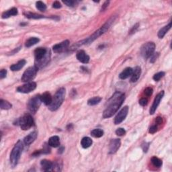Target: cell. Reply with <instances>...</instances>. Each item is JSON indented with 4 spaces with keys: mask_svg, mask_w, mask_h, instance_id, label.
Here are the masks:
<instances>
[{
    "mask_svg": "<svg viewBox=\"0 0 172 172\" xmlns=\"http://www.w3.org/2000/svg\"><path fill=\"white\" fill-rule=\"evenodd\" d=\"M77 59L82 63H88L90 61V56H89L84 50H80L76 54Z\"/></svg>",
    "mask_w": 172,
    "mask_h": 172,
    "instance_id": "obj_15",
    "label": "cell"
},
{
    "mask_svg": "<svg viewBox=\"0 0 172 172\" xmlns=\"http://www.w3.org/2000/svg\"><path fill=\"white\" fill-rule=\"evenodd\" d=\"M24 149V145L22 141L19 140V141L16 142V144L14 145L12 152L10 153V164L12 168H14L18 163L19 160H20V156L22 150Z\"/></svg>",
    "mask_w": 172,
    "mask_h": 172,
    "instance_id": "obj_4",
    "label": "cell"
},
{
    "mask_svg": "<svg viewBox=\"0 0 172 172\" xmlns=\"http://www.w3.org/2000/svg\"><path fill=\"white\" fill-rule=\"evenodd\" d=\"M162 122H163L162 118L160 117V116H158V117L156 118V119H155V123H156V125H161V124L162 123Z\"/></svg>",
    "mask_w": 172,
    "mask_h": 172,
    "instance_id": "obj_43",
    "label": "cell"
},
{
    "mask_svg": "<svg viewBox=\"0 0 172 172\" xmlns=\"http://www.w3.org/2000/svg\"><path fill=\"white\" fill-rule=\"evenodd\" d=\"M153 92V88L150 87H147L146 89H145L144 93L145 94V96H147V97H149V96H150L152 95Z\"/></svg>",
    "mask_w": 172,
    "mask_h": 172,
    "instance_id": "obj_35",
    "label": "cell"
},
{
    "mask_svg": "<svg viewBox=\"0 0 172 172\" xmlns=\"http://www.w3.org/2000/svg\"><path fill=\"white\" fill-rule=\"evenodd\" d=\"M53 7L54 8H56V9H59V8L61 7V4H60V2L56 1H55L53 3Z\"/></svg>",
    "mask_w": 172,
    "mask_h": 172,
    "instance_id": "obj_42",
    "label": "cell"
},
{
    "mask_svg": "<svg viewBox=\"0 0 172 172\" xmlns=\"http://www.w3.org/2000/svg\"><path fill=\"white\" fill-rule=\"evenodd\" d=\"M64 97H65V89L63 87L60 88L53 96L52 103L48 106V109L50 111H55L59 109L63 104Z\"/></svg>",
    "mask_w": 172,
    "mask_h": 172,
    "instance_id": "obj_5",
    "label": "cell"
},
{
    "mask_svg": "<svg viewBox=\"0 0 172 172\" xmlns=\"http://www.w3.org/2000/svg\"><path fill=\"white\" fill-rule=\"evenodd\" d=\"M128 112V107L125 106L118 113L117 115L116 116L114 120V123L115 125H119L122 121L125 119L126 116Z\"/></svg>",
    "mask_w": 172,
    "mask_h": 172,
    "instance_id": "obj_11",
    "label": "cell"
},
{
    "mask_svg": "<svg viewBox=\"0 0 172 172\" xmlns=\"http://www.w3.org/2000/svg\"><path fill=\"white\" fill-rule=\"evenodd\" d=\"M63 3L69 7H73L75 4H76V2H75V1H73V0H67V1H63Z\"/></svg>",
    "mask_w": 172,
    "mask_h": 172,
    "instance_id": "obj_37",
    "label": "cell"
},
{
    "mask_svg": "<svg viewBox=\"0 0 172 172\" xmlns=\"http://www.w3.org/2000/svg\"><path fill=\"white\" fill-rule=\"evenodd\" d=\"M164 96V91H161V92L159 93L157 96H156L155 98L154 99V102H153L152 106L150 107V110H149V112H150V114H153L155 113V112L156 111V110H157V107L159 106V105L161 99L163 98V97Z\"/></svg>",
    "mask_w": 172,
    "mask_h": 172,
    "instance_id": "obj_12",
    "label": "cell"
},
{
    "mask_svg": "<svg viewBox=\"0 0 172 172\" xmlns=\"http://www.w3.org/2000/svg\"><path fill=\"white\" fill-rule=\"evenodd\" d=\"M69 40H64V41L59 43V44L54 45L53 47V50L54 51V53H60L63 52L64 50H66L67 47H69Z\"/></svg>",
    "mask_w": 172,
    "mask_h": 172,
    "instance_id": "obj_14",
    "label": "cell"
},
{
    "mask_svg": "<svg viewBox=\"0 0 172 172\" xmlns=\"http://www.w3.org/2000/svg\"><path fill=\"white\" fill-rule=\"evenodd\" d=\"M35 65L38 69L47 65L50 59V51L46 48H38L34 50Z\"/></svg>",
    "mask_w": 172,
    "mask_h": 172,
    "instance_id": "obj_2",
    "label": "cell"
},
{
    "mask_svg": "<svg viewBox=\"0 0 172 172\" xmlns=\"http://www.w3.org/2000/svg\"><path fill=\"white\" fill-rule=\"evenodd\" d=\"M7 75V70L6 69H1L0 71V79H2L4 77H6Z\"/></svg>",
    "mask_w": 172,
    "mask_h": 172,
    "instance_id": "obj_40",
    "label": "cell"
},
{
    "mask_svg": "<svg viewBox=\"0 0 172 172\" xmlns=\"http://www.w3.org/2000/svg\"><path fill=\"white\" fill-rule=\"evenodd\" d=\"M17 14H18V10L16 9V7H12V9H10L9 10L6 11V12H4V13H3L1 15V18L3 19L8 18L11 17V16H16Z\"/></svg>",
    "mask_w": 172,
    "mask_h": 172,
    "instance_id": "obj_21",
    "label": "cell"
},
{
    "mask_svg": "<svg viewBox=\"0 0 172 172\" xmlns=\"http://www.w3.org/2000/svg\"><path fill=\"white\" fill-rule=\"evenodd\" d=\"M114 17L111 18L110 20H108L106 23H105L103 26H102L100 28L98 29V30L96 31L94 33L90 36V37H88L87 39L82 40V42H78L77 44V46H80L83 44H90L92 42H93L96 39H98V37H99L101 35L104 34L105 32L108 30V29L110 28V26L112 25V24L114 22Z\"/></svg>",
    "mask_w": 172,
    "mask_h": 172,
    "instance_id": "obj_3",
    "label": "cell"
},
{
    "mask_svg": "<svg viewBox=\"0 0 172 172\" xmlns=\"http://www.w3.org/2000/svg\"><path fill=\"white\" fill-rule=\"evenodd\" d=\"M48 145L52 147H58L60 145V139L58 136H53L48 140Z\"/></svg>",
    "mask_w": 172,
    "mask_h": 172,
    "instance_id": "obj_20",
    "label": "cell"
},
{
    "mask_svg": "<svg viewBox=\"0 0 172 172\" xmlns=\"http://www.w3.org/2000/svg\"><path fill=\"white\" fill-rule=\"evenodd\" d=\"M91 135L95 138H100L104 135V131L99 128L94 129L91 132Z\"/></svg>",
    "mask_w": 172,
    "mask_h": 172,
    "instance_id": "obj_27",
    "label": "cell"
},
{
    "mask_svg": "<svg viewBox=\"0 0 172 172\" xmlns=\"http://www.w3.org/2000/svg\"><path fill=\"white\" fill-rule=\"evenodd\" d=\"M24 15L26 16V18L30 19H40V18H44V16L38 14V13H31V12H26L24 13Z\"/></svg>",
    "mask_w": 172,
    "mask_h": 172,
    "instance_id": "obj_30",
    "label": "cell"
},
{
    "mask_svg": "<svg viewBox=\"0 0 172 172\" xmlns=\"http://www.w3.org/2000/svg\"><path fill=\"white\" fill-rule=\"evenodd\" d=\"M92 140H91L90 137L85 136L83 137L82 139V141H81V145L84 149H87V148L90 147L91 145H92Z\"/></svg>",
    "mask_w": 172,
    "mask_h": 172,
    "instance_id": "obj_25",
    "label": "cell"
},
{
    "mask_svg": "<svg viewBox=\"0 0 172 172\" xmlns=\"http://www.w3.org/2000/svg\"><path fill=\"white\" fill-rule=\"evenodd\" d=\"M108 4H109V1H106L104 4V5H102V11H104V10H106V8L108 6Z\"/></svg>",
    "mask_w": 172,
    "mask_h": 172,
    "instance_id": "obj_45",
    "label": "cell"
},
{
    "mask_svg": "<svg viewBox=\"0 0 172 172\" xmlns=\"http://www.w3.org/2000/svg\"><path fill=\"white\" fill-rule=\"evenodd\" d=\"M101 100H102L101 97H99V96L93 97V98L88 99L87 104L89 105V106H94V105L99 104V102H101Z\"/></svg>",
    "mask_w": 172,
    "mask_h": 172,
    "instance_id": "obj_28",
    "label": "cell"
},
{
    "mask_svg": "<svg viewBox=\"0 0 172 172\" xmlns=\"http://www.w3.org/2000/svg\"><path fill=\"white\" fill-rule=\"evenodd\" d=\"M36 87V83L32 82H28L26 83V84H24L23 85L19 86L17 88V91L18 92L20 93H28L31 92V91H34Z\"/></svg>",
    "mask_w": 172,
    "mask_h": 172,
    "instance_id": "obj_10",
    "label": "cell"
},
{
    "mask_svg": "<svg viewBox=\"0 0 172 172\" xmlns=\"http://www.w3.org/2000/svg\"><path fill=\"white\" fill-rule=\"evenodd\" d=\"M141 67H136L133 70V73L131 75V79L130 81L131 82H136L138 81V79H139L140 76H141Z\"/></svg>",
    "mask_w": 172,
    "mask_h": 172,
    "instance_id": "obj_18",
    "label": "cell"
},
{
    "mask_svg": "<svg viewBox=\"0 0 172 172\" xmlns=\"http://www.w3.org/2000/svg\"><path fill=\"white\" fill-rule=\"evenodd\" d=\"M164 75H165V73L164 72H159V73H156L154 75L153 79H154L155 82H158V81H159L161 78L164 76Z\"/></svg>",
    "mask_w": 172,
    "mask_h": 172,
    "instance_id": "obj_33",
    "label": "cell"
},
{
    "mask_svg": "<svg viewBox=\"0 0 172 172\" xmlns=\"http://www.w3.org/2000/svg\"><path fill=\"white\" fill-rule=\"evenodd\" d=\"M37 137V133L36 132H32V133H30L28 135H27L25 138L24 139V144L26 145H29L31 143H32L34 141L35 139H36Z\"/></svg>",
    "mask_w": 172,
    "mask_h": 172,
    "instance_id": "obj_19",
    "label": "cell"
},
{
    "mask_svg": "<svg viewBox=\"0 0 172 172\" xmlns=\"http://www.w3.org/2000/svg\"><path fill=\"white\" fill-rule=\"evenodd\" d=\"M125 93L120 91H116L111 98L108 101V106L103 112L102 117L104 119L112 117L115 113H116L118 109L122 106L123 102L125 101Z\"/></svg>",
    "mask_w": 172,
    "mask_h": 172,
    "instance_id": "obj_1",
    "label": "cell"
},
{
    "mask_svg": "<svg viewBox=\"0 0 172 172\" xmlns=\"http://www.w3.org/2000/svg\"><path fill=\"white\" fill-rule=\"evenodd\" d=\"M116 134L118 136H122L123 135H125V134H126V131L124 128H118L116 130Z\"/></svg>",
    "mask_w": 172,
    "mask_h": 172,
    "instance_id": "obj_34",
    "label": "cell"
},
{
    "mask_svg": "<svg viewBox=\"0 0 172 172\" xmlns=\"http://www.w3.org/2000/svg\"><path fill=\"white\" fill-rule=\"evenodd\" d=\"M12 107V105L9 102L4 99H1L0 100V108L2 110H9Z\"/></svg>",
    "mask_w": 172,
    "mask_h": 172,
    "instance_id": "obj_29",
    "label": "cell"
},
{
    "mask_svg": "<svg viewBox=\"0 0 172 172\" xmlns=\"http://www.w3.org/2000/svg\"><path fill=\"white\" fill-rule=\"evenodd\" d=\"M151 163L154 166L157 167V168H160L162 165V161L160 159H159L157 157H153L151 158Z\"/></svg>",
    "mask_w": 172,
    "mask_h": 172,
    "instance_id": "obj_31",
    "label": "cell"
},
{
    "mask_svg": "<svg viewBox=\"0 0 172 172\" xmlns=\"http://www.w3.org/2000/svg\"><path fill=\"white\" fill-rule=\"evenodd\" d=\"M139 104L141 106H147V104H148V99L147 98H141V99L139 100Z\"/></svg>",
    "mask_w": 172,
    "mask_h": 172,
    "instance_id": "obj_39",
    "label": "cell"
},
{
    "mask_svg": "<svg viewBox=\"0 0 172 172\" xmlns=\"http://www.w3.org/2000/svg\"><path fill=\"white\" fill-rule=\"evenodd\" d=\"M26 61L24 59L22 60H20V61H18L16 64H13L12 66H10V69L13 71H20V70L23 68V67L26 64Z\"/></svg>",
    "mask_w": 172,
    "mask_h": 172,
    "instance_id": "obj_22",
    "label": "cell"
},
{
    "mask_svg": "<svg viewBox=\"0 0 172 172\" xmlns=\"http://www.w3.org/2000/svg\"><path fill=\"white\" fill-rule=\"evenodd\" d=\"M121 142L119 139H115L111 140L109 145V153L110 154H114L117 150L119 149L120 147Z\"/></svg>",
    "mask_w": 172,
    "mask_h": 172,
    "instance_id": "obj_13",
    "label": "cell"
},
{
    "mask_svg": "<svg viewBox=\"0 0 172 172\" xmlns=\"http://www.w3.org/2000/svg\"><path fill=\"white\" fill-rule=\"evenodd\" d=\"M41 99H40V96L36 95L30 99L27 104V107L30 112L32 114H35L39 110V107L41 104Z\"/></svg>",
    "mask_w": 172,
    "mask_h": 172,
    "instance_id": "obj_7",
    "label": "cell"
},
{
    "mask_svg": "<svg viewBox=\"0 0 172 172\" xmlns=\"http://www.w3.org/2000/svg\"><path fill=\"white\" fill-rule=\"evenodd\" d=\"M36 7L38 10L40 12H44V11L47 10V5H46L44 3L39 1L36 3Z\"/></svg>",
    "mask_w": 172,
    "mask_h": 172,
    "instance_id": "obj_32",
    "label": "cell"
},
{
    "mask_svg": "<svg viewBox=\"0 0 172 172\" xmlns=\"http://www.w3.org/2000/svg\"><path fill=\"white\" fill-rule=\"evenodd\" d=\"M157 129H158V127H157V125L151 126H150V127L149 130V133H150V134H154V133H155L157 131Z\"/></svg>",
    "mask_w": 172,
    "mask_h": 172,
    "instance_id": "obj_38",
    "label": "cell"
},
{
    "mask_svg": "<svg viewBox=\"0 0 172 172\" xmlns=\"http://www.w3.org/2000/svg\"><path fill=\"white\" fill-rule=\"evenodd\" d=\"M16 125L20 126L21 128L24 130H28L34 125V120L30 114H25L16 122Z\"/></svg>",
    "mask_w": 172,
    "mask_h": 172,
    "instance_id": "obj_6",
    "label": "cell"
},
{
    "mask_svg": "<svg viewBox=\"0 0 172 172\" xmlns=\"http://www.w3.org/2000/svg\"><path fill=\"white\" fill-rule=\"evenodd\" d=\"M39 41H40L39 39H38V38L36 37H32L27 40L25 43V46L27 48H30L32 46L36 44V43H38Z\"/></svg>",
    "mask_w": 172,
    "mask_h": 172,
    "instance_id": "obj_26",
    "label": "cell"
},
{
    "mask_svg": "<svg viewBox=\"0 0 172 172\" xmlns=\"http://www.w3.org/2000/svg\"><path fill=\"white\" fill-rule=\"evenodd\" d=\"M158 56H159V53H153V55L150 56V63H155V62L156 61V60L157 59Z\"/></svg>",
    "mask_w": 172,
    "mask_h": 172,
    "instance_id": "obj_36",
    "label": "cell"
},
{
    "mask_svg": "<svg viewBox=\"0 0 172 172\" xmlns=\"http://www.w3.org/2000/svg\"><path fill=\"white\" fill-rule=\"evenodd\" d=\"M40 165H41L43 171H53L54 163L51 162V161H50L47 160V159L42 160L41 162H40Z\"/></svg>",
    "mask_w": 172,
    "mask_h": 172,
    "instance_id": "obj_16",
    "label": "cell"
},
{
    "mask_svg": "<svg viewBox=\"0 0 172 172\" xmlns=\"http://www.w3.org/2000/svg\"><path fill=\"white\" fill-rule=\"evenodd\" d=\"M141 147L142 150H143L144 152H147L148 149H149V143H147V142H145V143L142 144L141 145Z\"/></svg>",
    "mask_w": 172,
    "mask_h": 172,
    "instance_id": "obj_41",
    "label": "cell"
},
{
    "mask_svg": "<svg viewBox=\"0 0 172 172\" xmlns=\"http://www.w3.org/2000/svg\"><path fill=\"white\" fill-rule=\"evenodd\" d=\"M155 49V44L153 42L145 43L141 48V54L145 59H148L151 56Z\"/></svg>",
    "mask_w": 172,
    "mask_h": 172,
    "instance_id": "obj_8",
    "label": "cell"
},
{
    "mask_svg": "<svg viewBox=\"0 0 172 172\" xmlns=\"http://www.w3.org/2000/svg\"><path fill=\"white\" fill-rule=\"evenodd\" d=\"M39 69L36 66L30 67L27 69L22 75V77L21 78L22 82L28 83L30 81L33 80L35 77H36V73Z\"/></svg>",
    "mask_w": 172,
    "mask_h": 172,
    "instance_id": "obj_9",
    "label": "cell"
},
{
    "mask_svg": "<svg viewBox=\"0 0 172 172\" xmlns=\"http://www.w3.org/2000/svg\"><path fill=\"white\" fill-rule=\"evenodd\" d=\"M40 99H41L42 102H43L46 106H48L51 103H52L53 98L52 96H51L50 93L47 91V92H44L40 96Z\"/></svg>",
    "mask_w": 172,
    "mask_h": 172,
    "instance_id": "obj_17",
    "label": "cell"
},
{
    "mask_svg": "<svg viewBox=\"0 0 172 172\" xmlns=\"http://www.w3.org/2000/svg\"><path fill=\"white\" fill-rule=\"evenodd\" d=\"M138 26H139V24H136L135 26H133V28L130 30V34H133V33H134V32L136 31V30L137 28H138Z\"/></svg>",
    "mask_w": 172,
    "mask_h": 172,
    "instance_id": "obj_44",
    "label": "cell"
},
{
    "mask_svg": "<svg viewBox=\"0 0 172 172\" xmlns=\"http://www.w3.org/2000/svg\"><path fill=\"white\" fill-rule=\"evenodd\" d=\"M171 22H169L168 25L164 26L163 28L159 30V31L158 32V37L159 38V39H163L164 36L166 34L167 32L169 31V30L171 28Z\"/></svg>",
    "mask_w": 172,
    "mask_h": 172,
    "instance_id": "obj_24",
    "label": "cell"
},
{
    "mask_svg": "<svg viewBox=\"0 0 172 172\" xmlns=\"http://www.w3.org/2000/svg\"><path fill=\"white\" fill-rule=\"evenodd\" d=\"M133 69L130 68V67H127L126 68L124 71H122V73L119 75V77L121 79H126V78L131 76L132 73H133Z\"/></svg>",
    "mask_w": 172,
    "mask_h": 172,
    "instance_id": "obj_23",
    "label": "cell"
}]
</instances>
